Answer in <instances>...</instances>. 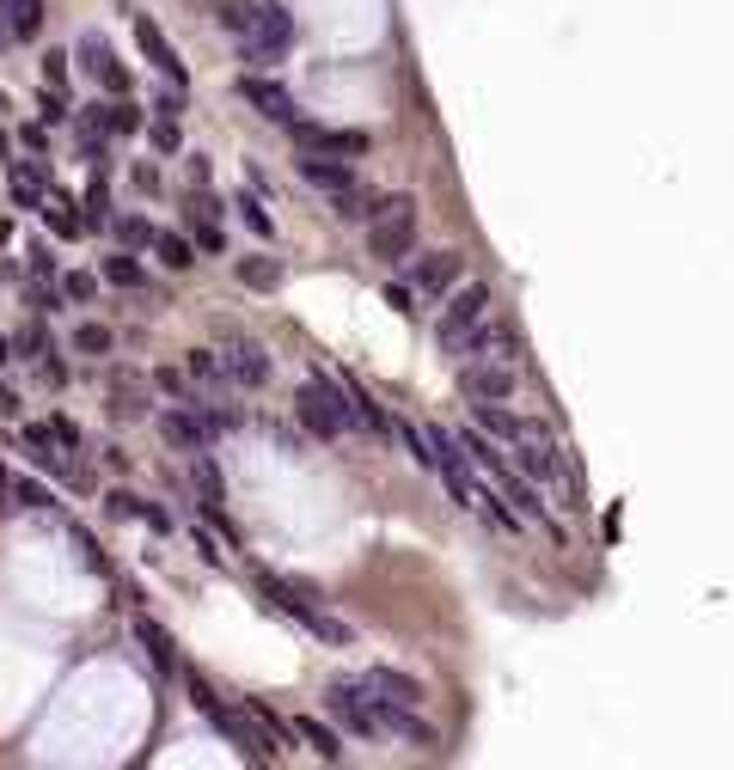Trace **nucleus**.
I'll return each instance as SVG.
<instances>
[{
	"label": "nucleus",
	"mask_w": 734,
	"mask_h": 770,
	"mask_svg": "<svg viewBox=\"0 0 734 770\" xmlns=\"http://www.w3.org/2000/svg\"><path fill=\"white\" fill-rule=\"evenodd\" d=\"M294 417L306 422L325 447H337V441L356 429V398H349L344 380H325V373H318V380H306L294 392Z\"/></svg>",
	"instance_id": "obj_1"
},
{
	"label": "nucleus",
	"mask_w": 734,
	"mask_h": 770,
	"mask_svg": "<svg viewBox=\"0 0 734 770\" xmlns=\"http://www.w3.org/2000/svg\"><path fill=\"white\" fill-rule=\"evenodd\" d=\"M257 593H264V605L276 617H288V624H300V630H313L318 642H330V648H349L356 642V630H349L344 617H330L325 605H313V600H300L288 581H276V575H257Z\"/></svg>",
	"instance_id": "obj_2"
},
{
	"label": "nucleus",
	"mask_w": 734,
	"mask_h": 770,
	"mask_svg": "<svg viewBox=\"0 0 734 770\" xmlns=\"http://www.w3.org/2000/svg\"><path fill=\"white\" fill-rule=\"evenodd\" d=\"M496 312V293H490V281H466V288H454L447 300H441V324H435V342H441V354H466V342H471V330Z\"/></svg>",
	"instance_id": "obj_3"
},
{
	"label": "nucleus",
	"mask_w": 734,
	"mask_h": 770,
	"mask_svg": "<svg viewBox=\"0 0 734 770\" xmlns=\"http://www.w3.org/2000/svg\"><path fill=\"white\" fill-rule=\"evenodd\" d=\"M190 703L203 709L208 722H215L220 734L233 739V746H239V753L251 758V765H269V758H276V739H269L264 727H251L245 715H239V709H227V703H220V697L208 691V685H203V678H196V673H190Z\"/></svg>",
	"instance_id": "obj_4"
},
{
	"label": "nucleus",
	"mask_w": 734,
	"mask_h": 770,
	"mask_svg": "<svg viewBox=\"0 0 734 770\" xmlns=\"http://www.w3.org/2000/svg\"><path fill=\"white\" fill-rule=\"evenodd\" d=\"M410 251H417V202H410V196H386V208L368 220V257L405 263Z\"/></svg>",
	"instance_id": "obj_5"
},
{
	"label": "nucleus",
	"mask_w": 734,
	"mask_h": 770,
	"mask_svg": "<svg viewBox=\"0 0 734 770\" xmlns=\"http://www.w3.org/2000/svg\"><path fill=\"white\" fill-rule=\"evenodd\" d=\"M325 709L356 739H386V727H380V697L361 685V673L356 678H330V685H325Z\"/></svg>",
	"instance_id": "obj_6"
},
{
	"label": "nucleus",
	"mask_w": 734,
	"mask_h": 770,
	"mask_svg": "<svg viewBox=\"0 0 734 770\" xmlns=\"http://www.w3.org/2000/svg\"><path fill=\"white\" fill-rule=\"evenodd\" d=\"M159 434H166L178 453H208L215 434H220V417H215V404H203V398L166 404V410H159Z\"/></svg>",
	"instance_id": "obj_7"
},
{
	"label": "nucleus",
	"mask_w": 734,
	"mask_h": 770,
	"mask_svg": "<svg viewBox=\"0 0 734 770\" xmlns=\"http://www.w3.org/2000/svg\"><path fill=\"white\" fill-rule=\"evenodd\" d=\"M288 44H294V13H281V7H257L251 32L239 37V62L269 68V62H281V56H288Z\"/></svg>",
	"instance_id": "obj_8"
},
{
	"label": "nucleus",
	"mask_w": 734,
	"mask_h": 770,
	"mask_svg": "<svg viewBox=\"0 0 734 770\" xmlns=\"http://www.w3.org/2000/svg\"><path fill=\"white\" fill-rule=\"evenodd\" d=\"M459 392H466L471 404H508L520 392V361L471 354V361H459Z\"/></svg>",
	"instance_id": "obj_9"
},
{
	"label": "nucleus",
	"mask_w": 734,
	"mask_h": 770,
	"mask_svg": "<svg viewBox=\"0 0 734 770\" xmlns=\"http://www.w3.org/2000/svg\"><path fill=\"white\" fill-rule=\"evenodd\" d=\"M459 276H466V257H459V251H410V288H417L422 300H447V293L459 288Z\"/></svg>",
	"instance_id": "obj_10"
},
{
	"label": "nucleus",
	"mask_w": 734,
	"mask_h": 770,
	"mask_svg": "<svg viewBox=\"0 0 734 770\" xmlns=\"http://www.w3.org/2000/svg\"><path fill=\"white\" fill-rule=\"evenodd\" d=\"M288 135H294V147L300 154H330V159H356V154H368L374 141L361 135V129H318V123H288Z\"/></svg>",
	"instance_id": "obj_11"
},
{
	"label": "nucleus",
	"mask_w": 734,
	"mask_h": 770,
	"mask_svg": "<svg viewBox=\"0 0 734 770\" xmlns=\"http://www.w3.org/2000/svg\"><path fill=\"white\" fill-rule=\"evenodd\" d=\"M135 44H141V56L154 62V74L166 80V86H190V68H184V56L172 49V37L159 32V19L135 13Z\"/></svg>",
	"instance_id": "obj_12"
},
{
	"label": "nucleus",
	"mask_w": 734,
	"mask_h": 770,
	"mask_svg": "<svg viewBox=\"0 0 734 770\" xmlns=\"http://www.w3.org/2000/svg\"><path fill=\"white\" fill-rule=\"evenodd\" d=\"M74 62L86 68V74H93L98 86H105V93H110V98H129V86H135V80H129V68L117 62V49H110V44H105V37H98V32H86V37H80Z\"/></svg>",
	"instance_id": "obj_13"
},
{
	"label": "nucleus",
	"mask_w": 734,
	"mask_h": 770,
	"mask_svg": "<svg viewBox=\"0 0 734 770\" xmlns=\"http://www.w3.org/2000/svg\"><path fill=\"white\" fill-rule=\"evenodd\" d=\"M239 98H245L251 110H264L269 123H300V105H294V93L281 86V80H269V74H239Z\"/></svg>",
	"instance_id": "obj_14"
},
{
	"label": "nucleus",
	"mask_w": 734,
	"mask_h": 770,
	"mask_svg": "<svg viewBox=\"0 0 734 770\" xmlns=\"http://www.w3.org/2000/svg\"><path fill=\"white\" fill-rule=\"evenodd\" d=\"M220 368H227V380L233 385H269V354H264V342H251V337H233L227 349H220Z\"/></svg>",
	"instance_id": "obj_15"
},
{
	"label": "nucleus",
	"mask_w": 734,
	"mask_h": 770,
	"mask_svg": "<svg viewBox=\"0 0 734 770\" xmlns=\"http://www.w3.org/2000/svg\"><path fill=\"white\" fill-rule=\"evenodd\" d=\"M105 380H110V417H117V422L147 417V373H135V368H110Z\"/></svg>",
	"instance_id": "obj_16"
},
{
	"label": "nucleus",
	"mask_w": 734,
	"mask_h": 770,
	"mask_svg": "<svg viewBox=\"0 0 734 770\" xmlns=\"http://www.w3.org/2000/svg\"><path fill=\"white\" fill-rule=\"evenodd\" d=\"M300 178H306L313 190H325V196H344V190L361 184L356 166H349V159H330V154H306L300 159Z\"/></svg>",
	"instance_id": "obj_17"
},
{
	"label": "nucleus",
	"mask_w": 734,
	"mask_h": 770,
	"mask_svg": "<svg viewBox=\"0 0 734 770\" xmlns=\"http://www.w3.org/2000/svg\"><path fill=\"white\" fill-rule=\"evenodd\" d=\"M361 685H368L374 697H386V703H405V709L429 703V697H422V685L410 673H398V666H368V673H361Z\"/></svg>",
	"instance_id": "obj_18"
},
{
	"label": "nucleus",
	"mask_w": 734,
	"mask_h": 770,
	"mask_svg": "<svg viewBox=\"0 0 734 770\" xmlns=\"http://www.w3.org/2000/svg\"><path fill=\"white\" fill-rule=\"evenodd\" d=\"M184 373H190V385L203 392V404H220V392H227V368H220V354L215 349H190L184 354Z\"/></svg>",
	"instance_id": "obj_19"
},
{
	"label": "nucleus",
	"mask_w": 734,
	"mask_h": 770,
	"mask_svg": "<svg viewBox=\"0 0 734 770\" xmlns=\"http://www.w3.org/2000/svg\"><path fill=\"white\" fill-rule=\"evenodd\" d=\"M105 508H110V514H123V520L154 526V532H166V526H172V514L159 508V502H141L135 490H110V495H105Z\"/></svg>",
	"instance_id": "obj_20"
},
{
	"label": "nucleus",
	"mask_w": 734,
	"mask_h": 770,
	"mask_svg": "<svg viewBox=\"0 0 734 770\" xmlns=\"http://www.w3.org/2000/svg\"><path fill=\"white\" fill-rule=\"evenodd\" d=\"M7 184L19 208H44V166L37 159H7Z\"/></svg>",
	"instance_id": "obj_21"
},
{
	"label": "nucleus",
	"mask_w": 734,
	"mask_h": 770,
	"mask_svg": "<svg viewBox=\"0 0 734 770\" xmlns=\"http://www.w3.org/2000/svg\"><path fill=\"white\" fill-rule=\"evenodd\" d=\"M98 276H105L110 288H123V293H141L147 288V263H141L135 251H110V257L98 263Z\"/></svg>",
	"instance_id": "obj_22"
},
{
	"label": "nucleus",
	"mask_w": 734,
	"mask_h": 770,
	"mask_svg": "<svg viewBox=\"0 0 734 770\" xmlns=\"http://www.w3.org/2000/svg\"><path fill=\"white\" fill-rule=\"evenodd\" d=\"M294 734L313 746L325 765H344V739H337V727H325V722H313V715H294Z\"/></svg>",
	"instance_id": "obj_23"
},
{
	"label": "nucleus",
	"mask_w": 734,
	"mask_h": 770,
	"mask_svg": "<svg viewBox=\"0 0 734 770\" xmlns=\"http://www.w3.org/2000/svg\"><path fill=\"white\" fill-rule=\"evenodd\" d=\"M37 32H44V0H7V37L32 44Z\"/></svg>",
	"instance_id": "obj_24"
},
{
	"label": "nucleus",
	"mask_w": 734,
	"mask_h": 770,
	"mask_svg": "<svg viewBox=\"0 0 734 770\" xmlns=\"http://www.w3.org/2000/svg\"><path fill=\"white\" fill-rule=\"evenodd\" d=\"M25 447H32V459L44 465L49 478H62V471H68V453H56V434H49V422H32V429H25Z\"/></svg>",
	"instance_id": "obj_25"
},
{
	"label": "nucleus",
	"mask_w": 734,
	"mask_h": 770,
	"mask_svg": "<svg viewBox=\"0 0 734 770\" xmlns=\"http://www.w3.org/2000/svg\"><path fill=\"white\" fill-rule=\"evenodd\" d=\"M154 251H159V263L166 269H196V239H184V232H154Z\"/></svg>",
	"instance_id": "obj_26"
},
{
	"label": "nucleus",
	"mask_w": 734,
	"mask_h": 770,
	"mask_svg": "<svg viewBox=\"0 0 734 770\" xmlns=\"http://www.w3.org/2000/svg\"><path fill=\"white\" fill-rule=\"evenodd\" d=\"M233 276L245 281V288H257V293H269L281 281V263L276 257H264V251H257V257H239L233 263Z\"/></svg>",
	"instance_id": "obj_27"
},
{
	"label": "nucleus",
	"mask_w": 734,
	"mask_h": 770,
	"mask_svg": "<svg viewBox=\"0 0 734 770\" xmlns=\"http://www.w3.org/2000/svg\"><path fill=\"white\" fill-rule=\"evenodd\" d=\"M135 636H141V648L154 654V666H178V648H172V636L159 630L154 617H141V624H135Z\"/></svg>",
	"instance_id": "obj_28"
},
{
	"label": "nucleus",
	"mask_w": 734,
	"mask_h": 770,
	"mask_svg": "<svg viewBox=\"0 0 734 770\" xmlns=\"http://www.w3.org/2000/svg\"><path fill=\"white\" fill-rule=\"evenodd\" d=\"M80 208H86V215H80V227H105V220H110V190H105V178H93V184H86Z\"/></svg>",
	"instance_id": "obj_29"
},
{
	"label": "nucleus",
	"mask_w": 734,
	"mask_h": 770,
	"mask_svg": "<svg viewBox=\"0 0 734 770\" xmlns=\"http://www.w3.org/2000/svg\"><path fill=\"white\" fill-rule=\"evenodd\" d=\"M233 208H239V220H245V227L257 232V239H276V220L264 215V202H257V196H245V190H239V196H233Z\"/></svg>",
	"instance_id": "obj_30"
},
{
	"label": "nucleus",
	"mask_w": 734,
	"mask_h": 770,
	"mask_svg": "<svg viewBox=\"0 0 734 770\" xmlns=\"http://www.w3.org/2000/svg\"><path fill=\"white\" fill-rule=\"evenodd\" d=\"M141 129V110L129 105V98H117V105H105V135H135Z\"/></svg>",
	"instance_id": "obj_31"
},
{
	"label": "nucleus",
	"mask_w": 734,
	"mask_h": 770,
	"mask_svg": "<svg viewBox=\"0 0 734 770\" xmlns=\"http://www.w3.org/2000/svg\"><path fill=\"white\" fill-rule=\"evenodd\" d=\"M74 354H93V361H98V354H110V330H105V324H80V330H74Z\"/></svg>",
	"instance_id": "obj_32"
},
{
	"label": "nucleus",
	"mask_w": 734,
	"mask_h": 770,
	"mask_svg": "<svg viewBox=\"0 0 734 770\" xmlns=\"http://www.w3.org/2000/svg\"><path fill=\"white\" fill-rule=\"evenodd\" d=\"M147 385H159V392H166V398H172V404H190V373L154 368V373H147Z\"/></svg>",
	"instance_id": "obj_33"
},
{
	"label": "nucleus",
	"mask_w": 734,
	"mask_h": 770,
	"mask_svg": "<svg viewBox=\"0 0 734 770\" xmlns=\"http://www.w3.org/2000/svg\"><path fill=\"white\" fill-rule=\"evenodd\" d=\"M190 239H196V251H208V257H220V251H227L220 220H190Z\"/></svg>",
	"instance_id": "obj_34"
},
{
	"label": "nucleus",
	"mask_w": 734,
	"mask_h": 770,
	"mask_svg": "<svg viewBox=\"0 0 734 770\" xmlns=\"http://www.w3.org/2000/svg\"><path fill=\"white\" fill-rule=\"evenodd\" d=\"M44 220H49V232H62V239H74V232H80V220L68 215L62 196H44Z\"/></svg>",
	"instance_id": "obj_35"
},
{
	"label": "nucleus",
	"mask_w": 734,
	"mask_h": 770,
	"mask_svg": "<svg viewBox=\"0 0 734 770\" xmlns=\"http://www.w3.org/2000/svg\"><path fill=\"white\" fill-rule=\"evenodd\" d=\"M13 495H19V502H25L32 514H56V495H49L44 483H13Z\"/></svg>",
	"instance_id": "obj_36"
},
{
	"label": "nucleus",
	"mask_w": 734,
	"mask_h": 770,
	"mask_svg": "<svg viewBox=\"0 0 734 770\" xmlns=\"http://www.w3.org/2000/svg\"><path fill=\"white\" fill-rule=\"evenodd\" d=\"M117 232H123V245H154L159 227H147L141 215H123V220H117Z\"/></svg>",
	"instance_id": "obj_37"
},
{
	"label": "nucleus",
	"mask_w": 734,
	"mask_h": 770,
	"mask_svg": "<svg viewBox=\"0 0 734 770\" xmlns=\"http://www.w3.org/2000/svg\"><path fill=\"white\" fill-rule=\"evenodd\" d=\"M417 300H422V293L410 288V281H392V288H386V306H392V312H405V318L417 312Z\"/></svg>",
	"instance_id": "obj_38"
},
{
	"label": "nucleus",
	"mask_w": 734,
	"mask_h": 770,
	"mask_svg": "<svg viewBox=\"0 0 734 770\" xmlns=\"http://www.w3.org/2000/svg\"><path fill=\"white\" fill-rule=\"evenodd\" d=\"M44 86H56V93L68 86V56H62V49H49V56H44Z\"/></svg>",
	"instance_id": "obj_39"
},
{
	"label": "nucleus",
	"mask_w": 734,
	"mask_h": 770,
	"mask_svg": "<svg viewBox=\"0 0 734 770\" xmlns=\"http://www.w3.org/2000/svg\"><path fill=\"white\" fill-rule=\"evenodd\" d=\"M13 349H25V354H37V361H44L49 354V337H44V324H25V330H19V342Z\"/></svg>",
	"instance_id": "obj_40"
},
{
	"label": "nucleus",
	"mask_w": 734,
	"mask_h": 770,
	"mask_svg": "<svg viewBox=\"0 0 734 770\" xmlns=\"http://www.w3.org/2000/svg\"><path fill=\"white\" fill-rule=\"evenodd\" d=\"M147 141H154L159 154H178V123H166V117H154V129H147Z\"/></svg>",
	"instance_id": "obj_41"
},
{
	"label": "nucleus",
	"mask_w": 734,
	"mask_h": 770,
	"mask_svg": "<svg viewBox=\"0 0 734 770\" xmlns=\"http://www.w3.org/2000/svg\"><path fill=\"white\" fill-rule=\"evenodd\" d=\"M74 544H80V563H86V569H98V575H110V563H105V551H98L93 539H86V532H74Z\"/></svg>",
	"instance_id": "obj_42"
},
{
	"label": "nucleus",
	"mask_w": 734,
	"mask_h": 770,
	"mask_svg": "<svg viewBox=\"0 0 734 770\" xmlns=\"http://www.w3.org/2000/svg\"><path fill=\"white\" fill-rule=\"evenodd\" d=\"M62 293H68V300H93V293H98V281H93V276H80V269H74V276H62Z\"/></svg>",
	"instance_id": "obj_43"
},
{
	"label": "nucleus",
	"mask_w": 734,
	"mask_h": 770,
	"mask_svg": "<svg viewBox=\"0 0 734 770\" xmlns=\"http://www.w3.org/2000/svg\"><path fill=\"white\" fill-rule=\"evenodd\" d=\"M44 123H68V98L56 86H44Z\"/></svg>",
	"instance_id": "obj_44"
},
{
	"label": "nucleus",
	"mask_w": 734,
	"mask_h": 770,
	"mask_svg": "<svg viewBox=\"0 0 734 770\" xmlns=\"http://www.w3.org/2000/svg\"><path fill=\"white\" fill-rule=\"evenodd\" d=\"M49 434H56V447L80 453V429H74V422H68V417H56V422H49Z\"/></svg>",
	"instance_id": "obj_45"
},
{
	"label": "nucleus",
	"mask_w": 734,
	"mask_h": 770,
	"mask_svg": "<svg viewBox=\"0 0 734 770\" xmlns=\"http://www.w3.org/2000/svg\"><path fill=\"white\" fill-rule=\"evenodd\" d=\"M135 184L141 190H159V166H154V159H135Z\"/></svg>",
	"instance_id": "obj_46"
},
{
	"label": "nucleus",
	"mask_w": 734,
	"mask_h": 770,
	"mask_svg": "<svg viewBox=\"0 0 734 770\" xmlns=\"http://www.w3.org/2000/svg\"><path fill=\"white\" fill-rule=\"evenodd\" d=\"M44 380H49V385H68V361H56V354H44Z\"/></svg>",
	"instance_id": "obj_47"
},
{
	"label": "nucleus",
	"mask_w": 734,
	"mask_h": 770,
	"mask_svg": "<svg viewBox=\"0 0 734 770\" xmlns=\"http://www.w3.org/2000/svg\"><path fill=\"white\" fill-rule=\"evenodd\" d=\"M190 184H208V154H190Z\"/></svg>",
	"instance_id": "obj_48"
},
{
	"label": "nucleus",
	"mask_w": 734,
	"mask_h": 770,
	"mask_svg": "<svg viewBox=\"0 0 734 770\" xmlns=\"http://www.w3.org/2000/svg\"><path fill=\"white\" fill-rule=\"evenodd\" d=\"M32 276H56V257H49V251H32Z\"/></svg>",
	"instance_id": "obj_49"
},
{
	"label": "nucleus",
	"mask_w": 734,
	"mask_h": 770,
	"mask_svg": "<svg viewBox=\"0 0 734 770\" xmlns=\"http://www.w3.org/2000/svg\"><path fill=\"white\" fill-rule=\"evenodd\" d=\"M0 417H19V392H7V385H0Z\"/></svg>",
	"instance_id": "obj_50"
},
{
	"label": "nucleus",
	"mask_w": 734,
	"mask_h": 770,
	"mask_svg": "<svg viewBox=\"0 0 734 770\" xmlns=\"http://www.w3.org/2000/svg\"><path fill=\"white\" fill-rule=\"evenodd\" d=\"M7 239H13V220H7V215H0V245H7Z\"/></svg>",
	"instance_id": "obj_51"
},
{
	"label": "nucleus",
	"mask_w": 734,
	"mask_h": 770,
	"mask_svg": "<svg viewBox=\"0 0 734 770\" xmlns=\"http://www.w3.org/2000/svg\"><path fill=\"white\" fill-rule=\"evenodd\" d=\"M0 361H13V337H0Z\"/></svg>",
	"instance_id": "obj_52"
}]
</instances>
